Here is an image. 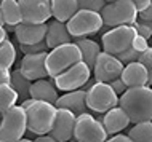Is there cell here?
Returning a JSON list of instances; mask_svg holds the SVG:
<instances>
[{
	"label": "cell",
	"instance_id": "6da1fadb",
	"mask_svg": "<svg viewBox=\"0 0 152 142\" xmlns=\"http://www.w3.org/2000/svg\"><path fill=\"white\" fill-rule=\"evenodd\" d=\"M118 105L130 117L131 123L152 121V86L128 88L118 99Z\"/></svg>",
	"mask_w": 152,
	"mask_h": 142
},
{
	"label": "cell",
	"instance_id": "7a4b0ae2",
	"mask_svg": "<svg viewBox=\"0 0 152 142\" xmlns=\"http://www.w3.org/2000/svg\"><path fill=\"white\" fill-rule=\"evenodd\" d=\"M27 113V131L35 136L48 134L51 131L53 125L56 120V113L58 107L51 102H45V101H37L26 109Z\"/></svg>",
	"mask_w": 152,
	"mask_h": 142
},
{
	"label": "cell",
	"instance_id": "3957f363",
	"mask_svg": "<svg viewBox=\"0 0 152 142\" xmlns=\"http://www.w3.org/2000/svg\"><path fill=\"white\" fill-rule=\"evenodd\" d=\"M80 61H82V51L75 42L53 48L47 54L48 77L55 78V77L63 74L64 70H67L69 67H72L74 64L80 62Z\"/></svg>",
	"mask_w": 152,
	"mask_h": 142
},
{
	"label": "cell",
	"instance_id": "277c9868",
	"mask_svg": "<svg viewBox=\"0 0 152 142\" xmlns=\"http://www.w3.org/2000/svg\"><path fill=\"white\" fill-rule=\"evenodd\" d=\"M27 133V113L23 105H15L2 115L0 142H16Z\"/></svg>",
	"mask_w": 152,
	"mask_h": 142
},
{
	"label": "cell",
	"instance_id": "5b68a950",
	"mask_svg": "<svg viewBox=\"0 0 152 142\" xmlns=\"http://www.w3.org/2000/svg\"><path fill=\"white\" fill-rule=\"evenodd\" d=\"M138 14L139 11L133 0H115V2L106 3L101 11L104 26H107L109 29L125 26V24H134L138 21Z\"/></svg>",
	"mask_w": 152,
	"mask_h": 142
},
{
	"label": "cell",
	"instance_id": "8992f818",
	"mask_svg": "<svg viewBox=\"0 0 152 142\" xmlns=\"http://www.w3.org/2000/svg\"><path fill=\"white\" fill-rule=\"evenodd\" d=\"M136 35H138V30L134 27V24H125V26L110 27L101 37L102 51L110 53L114 56H118L120 53L126 51L133 45V40Z\"/></svg>",
	"mask_w": 152,
	"mask_h": 142
},
{
	"label": "cell",
	"instance_id": "52a82bcc",
	"mask_svg": "<svg viewBox=\"0 0 152 142\" xmlns=\"http://www.w3.org/2000/svg\"><path fill=\"white\" fill-rule=\"evenodd\" d=\"M107 131H106L102 118H96L93 113L85 112L77 115L75 128H74V139L79 142H106L107 141Z\"/></svg>",
	"mask_w": 152,
	"mask_h": 142
},
{
	"label": "cell",
	"instance_id": "ba28073f",
	"mask_svg": "<svg viewBox=\"0 0 152 142\" xmlns=\"http://www.w3.org/2000/svg\"><path fill=\"white\" fill-rule=\"evenodd\" d=\"M66 24H67V29L74 37V40L98 34L104 27L101 13L91 10H79Z\"/></svg>",
	"mask_w": 152,
	"mask_h": 142
},
{
	"label": "cell",
	"instance_id": "9c48e42d",
	"mask_svg": "<svg viewBox=\"0 0 152 142\" xmlns=\"http://www.w3.org/2000/svg\"><path fill=\"white\" fill-rule=\"evenodd\" d=\"M120 96L112 90L109 83L94 82L87 91V105L94 113H106L117 107Z\"/></svg>",
	"mask_w": 152,
	"mask_h": 142
},
{
	"label": "cell",
	"instance_id": "30bf717a",
	"mask_svg": "<svg viewBox=\"0 0 152 142\" xmlns=\"http://www.w3.org/2000/svg\"><path fill=\"white\" fill-rule=\"evenodd\" d=\"M91 67L88 66L87 62L80 61V62L74 64L72 67H69L67 70H64L63 74H59L58 77L53 78L56 88L63 93H67V91H75V90H80L83 88L85 85L90 82L91 78Z\"/></svg>",
	"mask_w": 152,
	"mask_h": 142
},
{
	"label": "cell",
	"instance_id": "8fae6325",
	"mask_svg": "<svg viewBox=\"0 0 152 142\" xmlns=\"http://www.w3.org/2000/svg\"><path fill=\"white\" fill-rule=\"evenodd\" d=\"M123 67H125V64L117 56L110 54V53H106V51H101L96 62H94L93 77L96 82L110 83L112 80H115L122 75Z\"/></svg>",
	"mask_w": 152,
	"mask_h": 142
},
{
	"label": "cell",
	"instance_id": "7c38bea8",
	"mask_svg": "<svg viewBox=\"0 0 152 142\" xmlns=\"http://www.w3.org/2000/svg\"><path fill=\"white\" fill-rule=\"evenodd\" d=\"M23 22L47 24L53 16L51 0H19Z\"/></svg>",
	"mask_w": 152,
	"mask_h": 142
},
{
	"label": "cell",
	"instance_id": "4fadbf2b",
	"mask_svg": "<svg viewBox=\"0 0 152 142\" xmlns=\"http://www.w3.org/2000/svg\"><path fill=\"white\" fill-rule=\"evenodd\" d=\"M75 120L77 115L72 113L67 109H58L56 113V120L53 125L51 131L48 133L53 136L58 142H69L74 139V128H75Z\"/></svg>",
	"mask_w": 152,
	"mask_h": 142
},
{
	"label": "cell",
	"instance_id": "5bb4252c",
	"mask_svg": "<svg viewBox=\"0 0 152 142\" xmlns=\"http://www.w3.org/2000/svg\"><path fill=\"white\" fill-rule=\"evenodd\" d=\"M47 53H37V54H24L19 64V70L29 80L35 82L40 78H48L47 70Z\"/></svg>",
	"mask_w": 152,
	"mask_h": 142
},
{
	"label": "cell",
	"instance_id": "9a60e30c",
	"mask_svg": "<svg viewBox=\"0 0 152 142\" xmlns=\"http://www.w3.org/2000/svg\"><path fill=\"white\" fill-rule=\"evenodd\" d=\"M47 24H27L19 22L16 26L15 37L19 42V45H34V43L43 42L47 37Z\"/></svg>",
	"mask_w": 152,
	"mask_h": 142
},
{
	"label": "cell",
	"instance_id": "2e32d148",
	"mask_svg": "<svg viewBox=\"0 0 152 142\" xmlns=\"http://www.w3.org/2000/svg\"><path fill=\"white\" fill-rule=\"evenodd\" d=\"M56 107L58 109H67L75 115H82V113L88 112L87 105V90L80 88L75 91H67L63 96H59V99L56 101Z\"/></svg>",
	"mask_w": 152,
	"mask_h": 142
},
{
	"label": "cell",
	"instance_id": "e0dca14e",
	"mask_svg": "<svg viewBox=\"0 0 152 142\" xmlns=\"http://www.w3.org/2000/svg\"><path fill=\"white\" fill-rule=\"evenodd\" d=\"M120 78L125 82L128 88L146 86V85H149V70L141 61L130 62V64H125Z\"/></svg>",
	"mask_w": 152,
	"mask_h": 142
},
{
	"label": "cell",
	"instance_id": "ac0fdd59",
	"mask_svg": "<svg viewBox=\"0 0 152 142\" xmlns=\"http://www.w3.org/2000/svg\"><path fill=\"white\" fill-rule=\"evenodd\" d=\"M48 29H47V37H45V42L50 50L61 45H66V43H72L75 42L74 37L71 35V32L67 29V24L61 22L58 19H51V21L47 22Z\"/></svg>",
	"mask_w": 152,
	"mask_h": 142
},
{
	"label": "cell",
	"instance_id": "d6986e66",
	"mask_svg": "<svg viewBox=\"0 0 152 142\" xmlns=\"http://www.w3.org/2000/svg\"><path fill=\"white\" fill-rule=\"evenodd\" d=\"M131 123L130 117L125 113V110L117 105V107L110 109L109 112L104 113L102 117V125H104L106 131H107L109 136H115V134H120L125 128H128Z\"/></svg>",
	"mask_w": 152,
	"mask_h": 142
},
{
	"label": "cell",
	"instance_id": "ffe728a7",
	"mask_svg": "<svg viewBox=\"0 0 152 142\" xmlns=\"http://www.w3.org/2000/svg\"><path fill=\"white\" fill-rule=\"evenodd\" d=\"M31 97H34L37 101H45V102L56 104V101L59 99V90L56 88L53 78H40L32 82L31 86Z\"/></svg>",
	"mask_w": 152,
	"mask_h": 142
},
{
	"label": "cell",
	"instance_id": "44dd1931",
	"mask_svg": "<svg viewBox=\"0 0 152 142\" xmlns=\"http://www.w3.org/2000/svg\"><path fill=\"white\" fill-rule=\"evenodd\" d=\"M77 11H79V2L77 0H51L53 18L61 22H67Z\"/></svg>",
	"mask_w": 152,
	"mask_h": 142
},
{
	"label": "cell",
	"instance_id": "7402d4cb",
	"mask_svg": "<svg viewBox=\"0 0 152 142\" xmlns=\"http://www.w3.org/2000/svg\"><path fill=\"white\" fill-rule=\"evenodd\" d=\"M75 43L79 45L80 51H82V61L87 62L93 70L94 62H96L99 53L102 51V46H99V43L91 38H79V40H75Z\"/></svg>",
	"mask_w": 152,
	"mask_h": 142
},
{
	"label": "cell",
	"instance_id": "603a6c76",
	"mask_svg": "<svg viewBox=\"0 0 152 142\" xmlns=\"http://www.w3.org/2000/svg\"><path fill=\"white\" fill-rule=\"evenodd\" d=\"M0 10H2L5 26H18L19 22H23L19 0H2L0 2Z\"/></svg>",
	"mask_w": 152,
	"mask_h": 142
},
{
	"label": "cell",
	"instance_id": "cb8c5ba5",
	"mask_svg": "<svg viewBox=\"0 0 152 142\" xmlns=\"http://www.w3.org/2000/svg\"><path fill=\"white\" fill-rule=\"evenodd\" d=\"M11 86L16 90L18 93L19 99L24 101V99H29L31 97V86H32V80H29L26 75L23 74L21 70H13L11 72Z\"/></svg>",
	"mask_w": 152,
	"mask_h": 142
},
{
	"label": "cell",
	"instance_id": "d4e9b609",
	"mask_svg": "<svg viewBox=\"0 0 152 142\" xmlns=\"http://www.w3.org/2000/svg\"><path fill=\"white\" fill-rule=\"evenodd\" d=\"M18 101L19 96L11 83H0V117L11 107H15Z\"/></svg>",
	"mask_w": 152,
	"mask_h": 142
},
{
	"label": "cell",
	"instance_id": "484cf974",
	"mask_svg": "<svg viewBox=\"0 0 152 142\" xmlns=\"http://www.w3.org/2000/svg\"><path fill=\"white\" fill-rule=\"evenodd\" d=\"M128 136L134 142H152V121L133 125L128 129Z\"/></svg>",
	"mask_w": 152,
	"mask_h": 142
},
{
	"label": "cell",
	"instance_id": "4316f807",
	"mask_svg": "<svg viewBox=\"0 0 152 142\" xmlns=\"http://www.w3.org/2000/svg\"><path fill=\"white\" fill-rule=\"evenodd\" d=\"M15 61H16V48H15L13 43L7 38L0 43V62H2L3 66L11 69V66L15 64Z\"/></svg>",
	"mask_w": 152,
	"mask_h": 142
},
{
	"label": "cell",
	"instance_id": "83f0119b",
	"mask_svg": "<svg viewBox=\"0 0 152 142\" xmlns=\"http://www.w3.org/2000/svg\"><path fill=\"white\" fill-rule=\"evenodd\" d=\"M79 2V10H91V11H102L106 7V0H77Z\"/></svg>",
	"mask_w": 152,
	"mask_h": 142
},
{
	"label": "cell",
	"instance_id": "f1b7e54d",
	"mask_svg": "<svg viewBox=\"0 0 152 142\" xmlns=\"http://www.w3.org/2000/svg\"><path fill=\"white\" fill-rule=\"evenodd\" d=\"M21 48V51L24 54H37V53H47L50 51V48H48L47 42H39V43H34V45H19Z\"/></svg>",
	"mask_w": 152,
	"mask_h": 142
},
{
	"label": "cell",
	"instance_id": "f546056e",
	"mask_svg": "<svg viewBox=\"0 0 152 142\" xmlns=\"http://www.w3.org/2000/svg\"><path fill=\"white\" fill-rule=\"evenodd\" d=\"M141 56H142V54H141L138 50H134L133 46H130L126 51L120 53L117 58L120 59L123 64H130V62H136V61H139V59H141Z\"/></svg>",
	"mask_w": 152,
	"mask_h": 142
},
{
	"label": "cell",
	"instance_id": "4dcf8cb0",
	"mask_svg": "<svg viewBox=\"0 0 152 142\" xmlns=\"http://www.w3.org/2000/svg\"><path fill=\"white\" fill-rule=\"evenodd\" d=\"M134 27H136L138 34L142 35L144 38H151L152 37V21H142V19H138L134 22Z\"/></svg>",
	"mask_w": 152,
	"mask_h": 142
},
{
	"label": "cell",
	"instance_id": "1f68e13d",
	"mask_svg": "<svg viewBox=\"0 0 152 142\" xmlns=\"http://www.w3.org/2000/svg\"><path fill=\"white\" fill-rule=\"evenodd\" d=\"M134 48V50H138L141 54H144V53L147 51V48H149V43H147V38H144L142 35H136L134 37V40H133V45H131Z\"/></svg>",
	"mask_w": 152,
	"mask_h": 142
},
{
	"label": "cell",
	"instance_id": "d6a6232c",
	"mask_svg": "<svg viewBox=\"0 0 152 142\" xmlns=\"http://www.w3.org/2000/svg\"><path fill=\"white\" fill-rule=\"evenodd\" d=\"M109 85L112 86V90L115 91L118 96H122L123 93H125L126 90H128V86L125 85V82H123V80L120 78V77H118V78H115V80H112V82H110Z\"/></svg>",
	"mask_w": 152,
	"mask_h": 142
},
{
	"label": "cell",
	"instance_id": "836d02e7",
	"mask_svg": "<svg viewBox=\"0 0 152 142\" xmlns=\"http://www.w3.org/2000/svg\"><path fill=\"white\" fill-rule=\"evenodd\" d=\"M11 82V72H10V67L3 66L0 62V83H10Z\"/></svg>",
	"mask_w": 152,
	"mask_h": 142
},
{
	"label": "cell",
	"instance_id": "e575fe53",
	"mask_svg": "<svg viewBox=\"0 0 152 142\" xmlns=\"http://www.w3.org/2000/svg\"><path fill=\"white\" fill-rule=\"evenodd\" d=\"M139 61H141V62L147 67V70L152 72V46L147 48V51L141 56V59H139Z\"/></svg>",
	"mask_w": 152,
	"mask_h": 142
},
{
	"label": "cell",
	"instance_id": "d590c367",
	"mask_svg": "<svg viewBox=\"0 0 152 142\" xmlns=\"http://www.w3.org/2000/svg\"><path fill=\"white\" fill-rule=\"evenodd\" d=\"M106 142H134V141L128 134H122L120 133V134H115V136H109Z\"/></svg>",
	"mask_w": 152,
	"mask_h": 142
},
{
	"label": "cell",
	"instance_id": "8d00e7d4",
	"mask_svg": "<svg viewBox=\"0 0 152 142\" xmlns=\"http://www.w3.org/2000/svg\"><path fill=\"white\" fill-rule=\"evenodd\" d=\"M138 19H142V21H152V3L146 8V10L139 11Z\"/></svg>",
	"mask_w": 152,
	"mask_h": 142
},
{
	"label": "cell",
	"instance_id": "74e56055",
	"mask_svg": "<svg viewBox=\"0 0 152 142\" xmlns=\"http://www.w3.org/2000/svg\"><path fill=\"white\" fill-rule=\"evenodd\" d=\"M133 3L136 5L138 11H142V10H146V8L151 5V3H152V0H133Z\"/></svg>",
	"mask_w": 152,
	"mask_h": 142
},
{
	"label": "cell",
	"instance_id": "f35d334b",
	"mask_svg": "<svg viewBox=\"0 0 152 142\" xmlns=\"http://www.w3.org/2000/svg\"><path fill=\"white\" fill-rule=\"evenodd\" d=\"M35 142H58L53 136L50 134H42V136H37L35 137Z\"/></svg>",
	"mask_w": 152,
	"mask_h": 142
},
{
	"label": "cell",
	"instance_id": "ab89813d",
	"mask_svg": "<svg viewBox=\"0 0 152 142\" xmlns=\"http://www.w3.org/2000/svg\"><path fill=\"white\" fill-rule=\"evenodd\" d=\"M35 102V99L34 97H29V99H24V101H21V105H23V109H29L32 104Z\"/></svg>",
	"mask_w": 152,
	"mask_h": 142
},
{
	"label": "cell",
	"instance_id": "60d3db41",
	"mask_svg": "<svg viewBox=\"0 0 152 142\" xmlns=\"http://www.w3.org/2000/svg\"><path fill=\"white\" fill-rule=\"evenodd\" d=\"M3 40H7V29L3 26H0V43H2Z\"/></svg>",
	"mask_w": 152,
	"mask_h": 142
},
{
	"label": "cell",
	"instance_id": "b9f144b4",
	"mask_svg": "<svg viewBox=\"0 0 152 142\" xmlns=\"http://www.w3.org/2000/svg\"><path fill=\"white\" fill-rule=\"evenodd\" d=\"M16 142H35V141H32V139H26V137H23V139H19V141H16Z\"/></svg>",
	"mask_w": 152,
	"mask_h": 142
},
{
	"label": "cell",
	"instance_id": "7bdbcfd3",
	"mask_svg": "<svg viewBox=\"0 0 152 142\" xmlns=\"http://www.w3.org/2000/svg\"><path fill=\"white\" fill-rule=\"evenodd\" d=\"M0 26H5V21H3V16H2V10H0Z\"/></svg>",
	"mask_w": 152,
	"mask_h": 142
},
{
	"label": "cell",
	"instance_id": "ee69618b",
	"mask_svg": "<svg viewBox=\"0 0 152 142\" xmlns=\"http://www.w3.org/2000/svg\"><path fill=\"white\" fill-rule=\"evenodd\" d=\"M149 86H152V72L149 70Z\"/></svg>",
	"mask_w": 152,
	"mask_h": 142
},
{
	"label": "cell",
	"instance_id": "f6af8a7d",
	"mask_svg": "<svg viewBox=\"0 0 152 142\" xmlns=\"http://www.w3.org/2000/svg\"><path fill=\"white\" fill-rule=\"evenodd\" d=\"M106 2H107V3H110V2H115V0H106Z\"/></svg>",
	"mask_w": 152,
	"mask_h": 142
},
{
	"label": "cell",
	"instance_id": "bcb514c9",
	"mask_svg": "<svg viewBox=\"0 0 152 142\" xmlns=\"http://www.w3.org/2000/svg\"><path fill=\"white\" fill-rule=\"evenodd\" d=\"M0 123H2V117H0Z\"/></svg>",
	"mask_w": 152,
	"mask_h": 142
},
{
	"label": "cell",
	"instance_id": "7dc6e473",
	"mask_svg": "<svg viewBox=\"0 0 152 142\" xmlns=\"http://www.w3.org/2000/svg\"><path fill=\"white\" fill-rule=\"evenodd\" d=\"M75 142H79V141H75Z\"/></svg>",
	"mask_w": 152,
	"mask_h": 142
},
{
	"label": "cell",
	"instance_id": "c3c4849f",
	"mask_svg": "<svg viewBox=\"0 0 152 142\" xmlns=\"http://www.w3.org/2000/svg\"><path fill=\"white\" fill-rule=\"evenodd\" d=\"M69 142H71V141H69Z\"/></svg>",
	"mask_w": 152,
	"mask_h": 142
}]
</instances>
